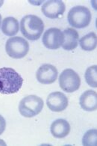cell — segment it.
Returning <instances> with one entry per match:
<instances>
[{"label":"cell","instance_id":"4","mask_svg":"<svg viewBox=\"0 0 97 146\" xmlns=\"http://www.w3.org/2000/svg\"><path fill=\"white\" fill-rule=\"evenodd\" d=\"M91 18V13L89 9L82 5L72 8L67 16L69 25L77 29H83L89 26Z\"/></svg>","mask_w":97,"mask_h":146},{"label":"cell","instance_id":"16","mask_svg":"<svg viewBox=\"0 0 97 146\" xmlns=\"http://www.w3.org/2000/svg\"><path fill=\"white\" fill-rule=\"evenodd\" d=\"M84 77L87 83L93 88L97 87V65H93L85 71Z\"/></svg>","mask_w":97,"mask_h":146},{"label":"cell","instance_id":"15","mask_svg":"<svg viewBox=\"0 0 97 146\" xmlns=\"http://www.w3.org/2000/svg\"><path fill=\"white\" fill-rule=\"evenodd\" d=\"M79 44L81 49L85 51L94 50L97 46V36L94 32H90L80 39Z\"/></svg>","mask_w":97,"mask_h":146},{"label":"cell","instance_id":"12","mask_svg":"<svg viewBox=\"0 0 97 146\" xmlns=\"http://www.w3.org/2000/svg\"><path fill=\"white\" fill-rule=\"evenodd\" d=\"M51 135L57 139H62L68 136L70 132V125L65 119L59 118L52 122L50 127Z\"/></svg>","mask_w":97,"mask_h":146},{"label":"cell","instance_id":"18","mask_svg":"<svg viewBox=\"0 0 97 146\" xmlns=\"http://www.w3.org/2000/svg\"><path fill=\"white\" fill-rule=\"evenodd\" d=\"M6 127V121L3 116L0 115V135L4 133Z\"/></svg>","mask_w":97,"mask_h":146},{"label":"cell","instance_id":"3","mask_svg":"<svg viewBox=\"0 0 97 146\" xmlns=\"http://www.w3.org/2000/svg\"><path fill=\"white\" fill-rule=\"evenodd\" d=\"M44 100L37 95H28L20 100L19 111L26 118H32L38 115L44 108Z\"/></svg>","mask_w":97,"mask_h":146},{"label":"cell","instance_id":"10","mask_svg":"<svg viewBox=\"0 0 97 146\" xmlns=\"http://www.w3.org/2000/svg\"><path fill=\"white\" fill-rule=\"evenodd\" d=\"M46 104L49 109L52 112H62L68 106V99L62 92H55L48 96Z\"/></svg>","mask_w":97,"mask_h":146},{"label":"cell","instance_id":"19","mask_svg":"<svg viewBox=\"0 0 97 146\" xmlns=\"http://www.w3.org/2000/svg\"><path fill=\"white\" fill-rule=\"evenodd\" d=\"M6 145V143L3 141V140L0 139V145Z\"/></svg>","mask_w":97,"mask_h":146},{"label":"cell","instance_id":"9","mask_svg":"<svg viewBox=\"0 0 97 146\" xmlns=\"http://www.w3.org/2000/svg\"><path fill=\"white\" fill-rule=\"evenodd\" d=\"M66 6L63 1L49 0L43 5L41 11L43 14L50 19H57L62 16L65 11Z\"/></svg>","mask_w":97,"mask_h":146},{"label":"cell","instance_id":"5","mask_svg":"<svg viewBox=\"0 0 97 146\" xmlns=\"http://www.w3.org/2000/svg\"><path fill=\"white\" fill-rule=\"evenodd\" d=\"M5 50L7 54L13 58H24L29 51L28 41L21 37H12L6 41Z\"/></svg>","mask_w":97,"mask_h":146},{"label":"cell","instance_id":"6","mask_svg":"<svg viewBox=\"0 0 97 146\" xmlns=\"http://www.w3.org/2000/svg\"><path fill=\"white\" fill-rule=\"evenodd\" d=\"M59 85L61 89L67 93L76 92L81 86L79 75L72 69L63 70L59 76Z\"/></svg>","mask_w":97,"mask_h":146},{"label":"cell","instance_id":"17","mask_svg":"<svg viewBox=\"0 0 97 146\" xmlns=\"http://www.w3.org/2000/svg\"><path fill=\"white\" fill-rule=\"evenodd\" d=\"M97 130L96 129L90 130L85 133L82 139V144L84 145H97Z\"/></svg>","mask_w":97,"mask_h":146},{"label":"cell","instance_id":"11","mask_svg":"<svg viewBox=\"0 0 97 146\" xmlns=\"http://www.w3.org/2000/svg\"><path fill=\"white\" fill-rule=\"evenodd\" d=\"M81 107L87 112L97 110V93L93 90H87L80 97Z\"/></svg>","mask_w":97,"mask_h":146},{"label":"cell","instance_id":"7","mask_svg":"<svg viewBox=\"0 0 97 146\" xmlns=\"http://www.w3.org/2000/svg\"><path fill=\"white\" fill-rule=\"evenodd\" d=\"M43 44L49 50H57L64 42L63 33L57 28H50L44 32Z\"/></svg>","mask_w":97,"mask_h":146},{"label":"cell","instance_id":"20","mask_svg":"<svg viewBox=\"0 0 97 146\" xmlns=\"http://www.w3.org/2000/svg\"><path fill=\"white\" fill-rule=\"evenodd\" d=\"M3 3H4V1H3V0H0V7L2 6V5H3Z\"/></svg>","mask_w":97,"mask_h":146},{"label":"cell","instance_id":"8","mask_svg":"<svg viewBox=\"0 0 97 146\" xmlns=\"http://www.w3.org/2000/svg\"><path fill=\"white\" fill-rule=\"evenodd\" d=\"M57 68L50 64H44L38 68L36 73V78L42 84L49 85L55 82L57 78Z\"/></svg>","mask_w":97,"mask_h":146},{"label":"cell","instance_id":"1","mask_svg":"<svg viewBox=\"0 0 97 146\" xmlns=\"http://www.w3.org/2000/svg\"><path fill=\"white\" fill-rule=\"evenodd\" d=\"M23 83L20 74L11 68H0V93L12 94L17 93Z\"/></svg>","mask_w":97,"mask_h":146},{"label":"cell","instance_id":"21","mask_svg":"<svg viewBox=\"0 0 97 146\" xmlns=\"http://www.w3.org/2000/svg\"><path fill=\"white\" fill-rule=\"evenodd\" d=\"M1 23H2V15L0 14V26H1Z\"/></svg>","mask_w":97,"mask_h":146},{"label":"cell","instance_id":"2","mask_svg":"<svg viewBox=\"0 0 97 146\" xmlns=\"http://www.w3.org/2000/svg\"><path fill=\"white\" fill-rule=\"evenodd\" d=\"M44 30L43 20L35 15H26L21 20L20 31L24 37L30 40H37Z\"/></svg>","mask_w":97,"mask_h":146},{"label":"cell","instance_id":"14","mask_svg":"<svg viewBox=\"0 0 97 146\" xmlns=\"http://www.w3.org/2000/svg\"><path fill=\"white\" fill-rule=\"evenodd\" d=\"M20 25L16 18L8 17L3 20L2 24V31L3 34L7 36L12 37L16 35L19 32Z\"/></svg>","mask_w":97,"mask_h":146},{"label":"cell","instance_id":"13","mask_svg":"<svg viewBox=\"0 0 97 146\" xmlns=\"http://www.w3.org/2000/svg\"><path fill=\"white\" fill-rule=\"evenodd\" d=\"M64 42L62 47L65 50H73L78 46L79 44V35L78 32L74 29L68 28L63 31Z\"/></svg>","mask_w":97,"mask_h":146}]
</instances>
